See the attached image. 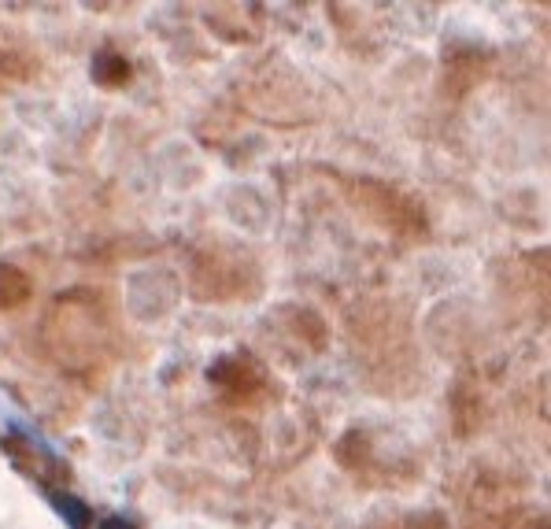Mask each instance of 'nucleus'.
<instances>
[{
  "label": "nucleus",
  "instance_id": "nucleus-3",
  "mask_svg": "<svg viewBox=\"0 0 551 529\" xmlns=\"http://www.w3.org/2000/svg\"><path fill=\"white\" fill-rule=\"evenodd\" d=\"M52 504H56V511H60V515H67V522H71L74 529H89V511L82 504H74V496L56 493V496H52Z\"/></svg>",
  "mask_w": 551,
  "mask_h": 529
},
{
  "label": "nucleus",
  "instance_id": "nucleus-1",
  "mask_svg": "<svg viewBox=\"0 0 551 529\" xmlns=\"http://www.w3.org/2000/svg\"><path fill=\"white\" fill-rule=\"evenodd\" d=\"M104 315L93 308V300L86 296H67L60 300L49 315V345L52 352L60 356V363L67 367H78V363H89L104 352Z\"/></svg>",
  "mask_w": 551,
  "mask_h": 529
},
{
  "label": "nucleus",
  "instance_id": "nucleus-4",
  "mask_svg": "<svg viewBox=\"0 0 551 529\" xmlns=\"http://www.w3.org/2000/svg\"><path fill=\"white\" fill-rule=\"evenodd\" d=\"M15 78H26V67L15 60L12 52H0V86H4V82H15Z\"/></svg>",
  "mask_w": 551,
  "mask_h": 529
},
{
  "label": "nucleus",
  "instance_id": "nucleus-2",
  "mask_svg": "<svg viewBox=\"0 0 551 529\" xmlns=\"http://www.w3.org/2000/svg\"><path fill=\"white\" fill-rule=\"evenodd\" d=\"M30 293H34V282L12 263H0V311H12L19 304H26Z\"/></svg>",
  "mask_w": 551,
  "mask_h": 529
}]
</instances>
